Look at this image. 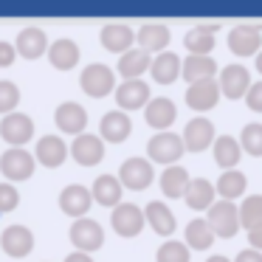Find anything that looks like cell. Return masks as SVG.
I'll use <instances>...</instances> for the list:
<instances>
[{
    "label": "cell",
    "instance_id": "1f68e13d",
    "mask_svg": "<svg viewBox=\"0 0 262 262\" xmlns=\"http://www.w3.org/2000/svg\"><path fill=\"white\" fill-rule=\"evenodd\" d=\"M211 147H214V161L223 166V169H234L237 166V161L243 158V149H239V141L234 136H214V141H211Z\"/></svg>",
    "mask_w": 262,
    "mask_h": 262
},
{
    "label": "cell",
    "instance_id": "e0dca14e",
    "mask_svg": "<svg viewBox=\"0 0 262 262\" xmlns=\"http://www.w3.org/2000/svg\"><path fill=\"white\" fill-rule=\"evenodd\" d=\"M12 46H14V51H17L20 57L37 59V57H42V54L48 51V34L40 29V26H26V29H20L17 40H14Z\"/></svg>",
    "mask_w": 262,
    "mask_h": 262
},
{
    "label": "cell",
    "instance_id": "d6986e66",
    "mask_svg": "<svg viewBox=\"0 0 262 262\" xmlns=\"http://www.w3.org/2000/svg\"><path fill=\"white\" fill-rule=\"evenodd\" d=\"M93 198H91V189L82 186V183H68V186L59 192V209L71 217H85L88 209H91Z\"/></svg>",
    "mask_w": 262,
    "mask_h": 262
},
{
    "label": "cell",
    "instance_id": "83f0119b",
    "mask_svg": "<svg viewBox=\"0 0 262 262\" xmlns=\"http://www.w3.org/2000/svg\"><path fill=\"white\" fill-rule=\"evenodd\" d=\"M214 31L217 26H194V29L186 31V37H183V46H186L189 54H198V57H209L211 48H214Z\"/></svg>",
    "mask_w": 262,
    "mask_h": 262
},
{
    "label": "cell",
    "instance_id": "d590c367",
    "mask_svg": "<svg viewBox=\"0 0 262 262\" xmlns=\"http://www.w3.org/2000/svg\"><path fill=\"white\" fill-rule=\"evenodd\" d=\"M237 217H239V226L251 228L262 226V194H251V198L243 200V206H237Z\"/></svg>",
    "mask_w": 262,
    "mask_h": 262
},
{
    "label": "cell",
    "instance_id": "7dc6e473",
    "mask_svg": "<svg viewBox=\"0 0 262 262\" xmlns=\"http://www.w3.org/2000/svg\"><path fill=\"white\" fill-rule=\"evenodd\" d=\"M256 71H259V74H262V48H259V51H256Z\"/></svg>",
    "mask_w": 262,
    "mask_h": 262
},
{
    "label": "cell",
    "instance_id": "8992f818",
    "mask_svg": "<svg viewBox=\"0 0 262 262\" xmlns=\"http://www.w3.org/2000/svg\"><path fill=\"white\" fill-rule=\"evenodd\" d=\"M71 243L76 245V251H85V254H91V251H99L104 243V228L99 226V220H93V217H79V220H74V226H71Z\"/></svg>",
    "mask_w": 262,
    "mask_h": 262
},
{
    "label": "cell",
    "instance_id": "60d3db41",
    "mask_svg": "<svg viewBox=\"0 0 262 262\" xmlns=\"http://www.w3.org/2000/svg\"><path fill=\"white\" fill-rule=\"evenodd\" d=\"M245 102H248L251 110H256V113H262V79L259 82H251L248 91H245Z\"/></svg>",
    "mask_w": 262,
    "mask_h": 262
},
{
    "label": "cell",
    "instance_id": "603a6c76",
    "mask_svg": "<svg viewBox=\"0 0 262 262\" xmlns=\"http://www.w3.org/2000/svg\"><path fill=\"white\" fill-rule=\"evenodd\" d=\"M166 42H169V29L164 23H141V29L136 31V48L147 54L166 51Z\"/></svg>",
    "mask_w": 262,
    "mask_h": 262
},
{
    "label": "cell",
    "instance_id": "9c48e42d",
    "mask_svg": "<svg viewBox=\"0 0 262 262\" xmlns=\"http://www.w3.org/2000/svg\"><path fill=\"white\" fill-rule=\"evenodd\" d=\"M0 248L6 251L9 256H17L20 259V256L34 251V231L29 226H23V223H12L0 234Z\"/></svg>",
    "mask_w": 262,
    "mask_h": 262
},
{
    "label": "cell",
    "instance_id": "484cf974",
    "mask_svg": "<svg viewBox=\"0 0 262 262\" xmlns=\"http://www.w3.org/2000/svg\"><path fill=\"white\" fill-rule=\"evenodd\" d=\"M46 54H48V62H51L54 68H59V71H68V68H74V65L79 62V46H76L71 37L54 40Z\"/></svg>",
    "mask_w": 262,
    "mask_h": 262
},
{
    "label": "cell",
    "instance_id": "4316f807",
    "mask_svg": "<svg viewBox=\"0 0 262 262\" xmlns=\"http://www.w3.org/2000/svg\"><path fill=\"white\" fill-rule=\"evenodd\" d=\"M149 71H152V79L161 85H169L181 76V57L175 51H161L149 59Z\"/></svg>",
    "mask_w": 262,
    "mask_h": 262
},
{
    "label": "cell",
    "instance_id": "277c9868",
    "mask_svg": "<svg viewBox=\"0 0 262 262\" xmlns=\"http://www.w3.org/2000/svg\"><path fill=\"white\" fill-rule=\"evenodd\" d=\"M34 166H37L34 155L23 147H12L0 155V172H3L9 181H29V178L34 175Z\"/></svg>",
    "mask_w": 262,
    "mask_h": 262
},
{
    "label": "cell",
    "instance_id": "30bf717a",
    "mask_svg": "<svg viewBox=\"0 0 262 262\" xmlns=\"http://www.w3.org/2000/svg\"><path fill=\"white\" fill-rule=\"evenodd\" d=\"M110 223H113L116 234H121V237H136L144 228V211L136 203H130V200H121V203L113 206Z\"/></svg>",
    "mask_w": 262,
    "mask_h": 262
},
{
    "label": "cell",
    "instance_id": "ffe728a7",
    "mask_svg": "<svg viewBox=\"0 0 262 262\" xmlns=\"http://www.w3.org/2000/svg\"><path fill=\"white\" fill-rule=\"evenodd\" d=\"M99 130H102V136H99L102 141H113V144L127 141V136L133 130L130 113H124V110H107L102 116V121H99Z\"/></svg>",
    "mask_w": 262,
    "mask_h": 262
},
{
    "label": "cell",
    "instance_id": "f6af8a7d",
    "mask_svg": "<svg viewBox=\"0 0 262 262\" xmlns=\"http://www.w3.org/2000/svg\"><path fill=\"white\" fill-rule=\"evenodd\" d=\"M65 262H93V256L85 254V251H71V254L65 256Z\"/></svg>",
    "mask_w": 262,
    "mask_h": 262
},
{
    "label": "cell",
    "instance_id": "7402d4cb",
    "mask_svg": "<svg viewBox=\"0 0 262 262\" xmlns=\"http://www.w3.org/2000/svg\"><path fill=\"white\" fill-rule=\"evenodd\" d=\"M217 102H220V88H217L214 79H203L186 88V104L192 110H198V113L211 110Z\"/></svg>",
    "mask_w": 262,
    "mask_h": 262
},
{
    "label": "cell",
    "instance_id": "bcb514c9",
    "mask_svg": "<svg viewBox=\"0 0 262 262\" xmlns=\"http://www.w3.org/2000/svg\"><path fill=\"white\" fill-rule=\"evenodd\" d=\"M206 262H231V259H228V256H223V254H211Z\"/></svg>",
    "mask_w": 262,
    "mask_h": 262
},
{
    "label": "cell",
    "instance_id": "f35d334b",
    "mask_svg": "<svg viewBox=\"0 0 262 262\" xmlns=\"http://www.w3.org/2000/svg\"><path fill=\"white\" fill-rule=\"evenodd\" d=\"M20 104V88L9 79H0V113H14V107Z\"/></svg>",
    "mask_w": 262,
    "mask_h": 262
},
{
    "label": "cell",
    "instance_id": "5bb4252c",
    "mask_svg": "<svg viewBox=\"0 0 262 262\" xmlns=\"http://www.w3.org/2000/svg\"><path fill=\"white\" fill-rule=\"evenodd\" d=\"M248 85H251V74H248V68L239 65V62L226 65V68L220 71V79H217L220 93H226L228 99H243L245 91H248Z\"/></svg>",
    "mask_w": 262,
    "mask_h": 262
},
{
    "label": "cell",
    "instance_id": "b9f144b4",
    "mask_svg": "<svg viewBox=\"0 0 262 262\" xmlns=\"http://www.w3.org/2000/svg\"><path fill=\"white\" fill-rule=\"evenodd\" d=\"M14 57H17V51H14V46L9 40H0V68H9V65L14 62Z\"/></svg>",
    "mask_w": 262,
    "mask_h": 262
},
{
    "label": "cell",
    "instance_id": "4fadbf2b",
    "mask_svg": "<svg viewBox=\"0 0 262 262\" xmlns=\"http://www.w3.org/2000/svg\"><path fill=\"white\" fill-rule=\"evenodd\" d=\"M99 40L107 51L113 54H124L130 48H136V31L130 23H104L99 31Z\"/></svg>",
    "mask_w": 262,
    "mask_h": 262
},
{
    "label": "cell",
    "instance_id": "9a60e30c",
    "mask_svg": "<svg viewBox=\"0 0 262 262\" xmlns=\"http://www.w3.org/2000/svg\"><path fill=\"white\" fill-rule=\"evenodd\" d=\"M54 121H57V127L62 133H68V136H82L88 127V110L82 107L79 102H62L57 107V113H54Z\"/></svg>",
    "mask_w": 262,
    "mask_h": 262
},
{
    "label": "cell",
    "instance_id": "44dd1931",
    "mask_svg": "<svg viewBox=\"0 0 262 262\" xmlns=\"http://www.w3.org/2000/svg\"><path fill=\"white\" fill-rule=\"evenodd\" d=\"M149 102V85L144 79H127L116 88V104L121 110H138Z\"/></svg>",
    "mask_w": 262,
    "mask_h": 262
},
{
    "label": "cell",
    "instance_id": "7a4b0ae2",
    "mask_svg": "<svg viewBox=\"0 0 262 262\" xmlns=\"http://www.w3.org/2000/svg\"><path fill=\"white\" fill-rule=\"evenodd\" d=\"M206 223H209L211 234L214 237H234V234L239 231V217H237V206L231 203V200H214V203L209 206V217H206Z\"/></svg>",
    "mask_w": 262,
    "mask_h": 262
},
{
    "label": "cell",
    "instance_id": "ac0fdd59",
    "mask_svg": "<svg viewBox=\"0 0 262 262\" xmlns=\"http://www.w3.org/2000/svg\"><path fill=\"white\" fill-rule=\"evenodd\" d=\"M175 116H178V107L169 96H149V102L144 104V119L158 133H164L175 121Z\"/></svg>",
    "mask_w": 262,
    "mask_h": 262
},
{
    "label": "cell",
    "instance_id": "8fae6325",
    "mask_svg": "<svg viewBox=\"0 0 262 262\" xmlns=\"http://www.w3.org/2000/svg\"><path fill=\"white\" fill-rule=\"evenodd\" d=\"M152 175H155L152 164L147 158H141V155H133V158H127L119 166V183L127 189H147L152 183Z\"/></svg>",
    "mask_w": 262,
    "mask_h": 262
},
{
    "label": "cell",
    "instance_id": "6da1fadb",
    "mask_svg": "<svg viewBox=\"0 0 262 262\" xmlns=\"http://www.w3.org/2000/svg\"><path fill=\"white\" fill-rule=\"evenodd\" d=\"M79 85H82V91H85L88 96L102 99V96H107V93L116 91V71L110 68V65H104V62H91V65L82 68Z\"/></svg>",
    "mask_w": 262,
    "mask_h": 262
},
{
    "label": "cell",
    "instance_id": "5b68a950",
    "mask_svg": "<svg viewBox=\"0 0 262 262\" xmlns=\"http://www.w3.org/2000/svg\"><path fill=\"white\" fill-rule=\"evenodd\" d=\"M228 48L237 57H251L262 48V26L259 23H237L228 31Z\"/></svg>",
    "mask_w": 262,
    "mask_h": 262
},
{
    "label": "cell",
    "instance_id": "836d02e7",
    "mask_svg": "<svg viewBox=\"0 0 262 262\" xmlns=\"http://www.w3.org/2000/svg\"><path fill=\"white\" fill-rule=\"evenodd\" d=\"M186 183H189V169L181 164H172V166H166L164 175H161V192H164L166 198H181Z\"/></svg>",
    "mask_w": 262,
    "mask_h": 262
},
{
    "label": "cell",
    "instance_id": "4dcf8cb0",
    "mask_svg": "<svg viewBox=\"0 0 262 262\" xmlns=\"http://www.w3.org/2000/svg\"><path fill=\"white\" fill-rule=\"evenodd\" d=\"M144 223H149L155 231L166 234V237L175 231V214H172V209L164 200H149L147 209H144Z\"/></svg>",
    "mask_w": 262,
    "mask_h": 262
},
{
    "label": "cell",
    "instance_id": "2e32d148",
    "mask_svg": "<svg viewBox=\"0 0 262 262\" xmlns=\"http://www.w3.org/2000/svg\"><path fill=\"white\" fill-rule=\"evenodd\" d=\"M34 161H40L42 166H59L65 164V158H68V144H65L62 136H57V133H48V136H42L40 141H37V149L34 152Z\"/></svg>",
    "mask_w": 262,
    "mask_h": 262
},
{
    "label": "cell",
    "instance_id": "52a82bcc",
    "mask_svg": "<svg viewBox=\"0 0 262 262\" xmlns=\"http://www.w3.org/2000/svg\"><path fill=\"white\" fill-rule=\"evenodd\" d=\"M183 141V152H203L211 141H214V124H211L206 116H194V119L186 121L181 133Z\"/></svg>",
    "mask_w": 262,
    "mask_h": 262
},
{
    "label": "cell",
    "instance_id": "74e56055",
    "mask_svg": "<svg viewBox=\"0 0 262 262\" xmlns=\"http://www.w3.org/2000/svg\"><path fill=\"white\" fill-rule=\"evenodd\" d=\"M155 259L158 262H189V248L183 239H169V243H164L158 248Z\"/></svg>",
    "mask_w": 262,
    "mask_h": 262
},
{
    "label": "cell",
    "instance_id": "f1b7e54d",
    "mask_svg": "<svg viewBox=\"0 0 262 262\" xmlns=\"http://www.w3.org/2000/svg\"><path fill=\"white\" fill-rule=\"evenodd\" d=\"M149 54L141 51V48H130V51H124L119 57V65H116V71H119L121 79H141V74L149 68Z\"/></svg>",
    "mask_w": 262,
    "mask_h": 262
},
{
    "label": "cell",
    "instance_id": "d4e9b609",
    "mask_svg": "<svg viewBox=\"0 0 262 262\" xmlns=\"http://www.w3.org/2000/svg\"><path fill=\"white\" fill-rule=\"evenodd\" d=\"M217 74V59L211 57H198V54H186V62H181V76L194 85V82H203V79H214Z\"/></svg>",
    "mask_w": 262,
    "mask_h": 262
},
{
    "label": "cell",
    "instance_id": "e575fe53",
    "mask_svg": "<svg viewBox=\"0 0 262 262\" xmlns=\"http://www.w3.org/2000/svg\"><path fill=\"white\" fill-rule=\"evenodd\" d=\"M186 248L192 245V248H209L211 243H214V234H211L209 223H206V217H194V220H189L186 226Z\"/></svg>",
    "mask_w": 262,
    "mask_h": 262
},
{
    "label": "cell",
    "instance_id": "7c38bea8",
    "mask_svg": "<svg viewBox=\"0 0 262 262\" xmlns=\"http://www.w3.org/2000/svg\"><path fill=\"white\" fill-rule=\"evenodd\" d=\"M68 155H74V161L82 164V166H96L99 161L104 158V141L96 136V133L74 136V144L68 147Z\"/></svg>",
    "mask_w": 262,
    "mask_h": 262
},
{
    "label": "cell",
    "instance_id": "7bdbcfd3",
    "mask_svg": "<svg viewBox=\"0 0 262 262\" xmlns=\"http://www.w3.org/2000/svg\"><path fill=\"white\" fill-rule=\"evenodd\" d=\"M234 262H262V251H254V248H243L237 256H234Z\"/></svg>",
    "mask_w": 262,
    "mask_h": 262
},
{
    "label": "cell",
    "instance_id": "cb8c5ba5",
    "mask_svg": "<svg viewBox=\"0 0 262 262\" xmlns=\"http://www.w3.org/2000/svg\"><path fill=\"white\" fill-rule=\"evenodd\" d=\"M183 200H186V206H192L194 211H200V209H209L211 203H214V183L209 181V178H189V183H186V189H183V194H181Z\"/></svg>",
    "mask_w": 262,
    "mask_h": 262
},
{
    "label": "cell",
    "instance_id": "8d00e7d4",
    "mask_svg": "<svg viewBox=\"0 0 262 262\" xmlns=\"http://www.w3.org/2000/svg\"><path fill=\"white\" fill-rule=\"evenodd\" d=\"M239 149L251 155H262V124L259 121H251L243 127V136H239Z\"/></svg>",
    "mask_w": 262,
    "mask_h": 262
},
{
    "label": "cell",
    "instance_id": "ee69618b",
    "mask_svg": "<svg viewBox=\"0 0 262 262\" xmlns=\"http://www.w3.org/2000/svg\"><path fill=\"white\" fill-rule=\"evenodd\" d=\"M248 243H251V248H254V251H262V226H256V228H251V231H248Z\"/></svg>",
    "mask_w": 262,
    "mask_h": 262
},
{
    "label": "cell",
    "instance_id": "f546056e",
    "mask_svg": "<svg viewBox=\"0 0 262 262\" xmlns=\"http://www.w3.org/2000/svg\"><path fill=\"white\" fill-rule=\"evenodd\" d=\"M91 198H96L102 206H116V203H121V198H124V186L119 183V178L107 172V175H99L96 181H93Z\"/></svg>",
    "mask_w": 262,
    "mask_h": 262
},
{
    "label": "cell",
    "instance_id": "ba28073f",
    "mask_svg": "<svg viewBox=\"0 0 262 262\" xmlns=\"http://www.w3.org/2000/svg\"><path fill=\"white\" fill-rule=\"evenodd\" d=\"M0 136H3L6 144H12V147H23V144L34 136V119L20 113V110L6 113L0 119Z\"/></svg>",
    "mask_w": 262,
    "mask_h": 262
},
{
    "label": "cell",
    "instance_id": "ab89813d",
    "mask_svg": "<svg viewBox=\"0 0 262 262\" xmlns=\"http://www.w3.org/2000/svg\"><path fill=\"white\" fill-rule=\"evenodd\" d=\"M17 203H20L17 186H14V183H9V181H0V211L17 209Z\"/></svg>",
    "mask_w": 262,
    "mask_h": 262
},
{
    "label": "cell",
    "instance_id": "3957f363",
    "mask_svg": "<svg viewBox=\"0 0 262 262\" xmlns=\"http://www.w3.org/2000/svg\"><path fill=\"white\" fill-rule=\"evenodd\" d=\"M147 152H149V164L158 161V164H178V158L183 155V141L178 133H155L152 138L147 141Z\"/></svg>",
    "mask_w": 262,
    "mask_h": 262
},
{
    "label": "cell",
    "instance_id": "d6a6232c",
    "mask_svg": "<svg viewBox=\"0 0 262 262\" xmlns=\"http://www.w3.org/2000/svg\"><path fill=\"white\" fill-rule=\"evenodd\" d=\"M245 186H248L245 172L226 169L220 178H217V183H214V194H220V200H231L234 203V198H239V194L245 192Z\"/></svg>",
    "mask_w": 262,
    "mask_h": 262
}]
</instances>
